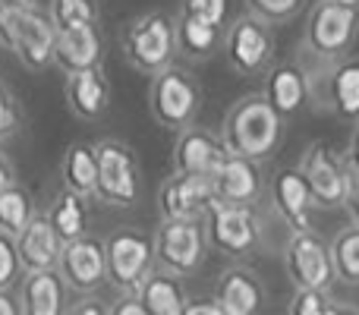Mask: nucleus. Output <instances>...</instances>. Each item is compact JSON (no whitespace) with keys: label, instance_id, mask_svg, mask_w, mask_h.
<instances>
[{"label":"nucleus","instance_id":"f257e3e1","mask_svg":"<svg viewBox=\"0 0 359 315\" xmlns=\"http://www.w3.org/2000/svg\"><path fill=\"white\" fill-rule=\"evenodd\" d=\"M280 136H284V117L274 111L265 92L240 98L221 126V142L227 155L249 161L268 158L280 145Z\"/></svg>","mask_w":359,"mask_h":315},{"label":"nucleus","instance_id":"58836bf2","mask_svg":"<svg viewBox=\"0 0 359 315\" xmlns=\"http://www.w3.org/2000/svg\"><path fill=\"white\" fill-rule=\"evenodd\" d=\"M183 315H227V312H224L215 300H189Z\"/></svg>","mask_w":359,"mask_h":315},{"label":"nucleus","instance_id":"4468645a","mask_svg":"<svg viewBox=\"0 0 359 315\" xmlns=\"http://www.w3.org/2000/svg\"><path fill=\"white\" fill-rule=\"evenodd\" d=\"M215 202V186L211 177H186L174 173L158 189V211L161 221H198V215L208 211Z\"/></svg>","mask_w":359,"mask_h":315},{"label":"nucleus","instance_id":"6ab92c4d","mask_svg":"<svg viewBox=\"0 0 359 315\" xmlns=\"http://www.w3.org/2000/svg\"><path fill=\"white\" fill-rule=\"evenodd\" d=\"M101 60H104V38H101L98 25H73L67 32H57L54 63L67 76L98 69Z\"/></svg>","mask_w":359,"mask_h":315},{"label":"nucleus","instance_id":"0eeeda50","mask_svg":"<svg viewBox=\"0 0 359 315\" xmlns=\"http://www.w3.org/2000/svg\"><path fill=\"white\" fill-rule=\"evenodd\" d=\"M95 158H98L95 199L114 208H130L139 196V164L133 149L120 139H101L95 142Z\"/></svg>","mask_w":359,"mask_h":315},{"label":"nucleus","instance_id":"79ce46f5","mask_svg":"<svg viewBox=\"0 0 359 315\" xmlns=\"http://www.w3.org/2000/svg\"><path fill=\"white\" fill-rule=\"evenodd\" d=\"M0 315H22L19 300L13 297V293H6V290H0Z\"/></svg>","mask_w":359,"mask_h":315},{"label":"nucleus","instance_id":"2f4dec72","mask_svg":"<svg viewBox=\"0 0 359 315\" xmlns=\"http://www.w3.org/2000/svg\"><path fill=\"white\" fill-rule=\"evenodd\" d=\"M303 0H246V10L252 16H259L268 25H280L287 19H293V13L299 10Z\"/></svg>","mask_w":359,"mask_h":315},{"label":"nucleus","instance_id":"c03bdc74","mask_svg":"<svg viewBox=\"0 0 359 315\" xmlns=\"http://www.w3.org/2000/svg\"><path fill=\"white\" fill-rule=\"evenodd\" d=\"M328 315H359V309H353V306H331Z\"/></svg>","mask_w":359,"mask_h":315},{"label":"nucleus","instance_id":"4be33fe9","mask_svg":"<svg viewBox=\"0 0 359 315\" xmlns=\"http://www.w3.org/2000/svg\"><path fill=\"white\" fill-rule=\"evenodd\" d=\"M312 88H309V76L299 63H278L268 69V82H265V98L274 105V111L280 117H293L303 111V105L309 101Z\"/></svg>","mask_w":359,"mask_h":315},{"label":"nucleus","instance_id":"37998d69","mask_svg":"<svg viewBox=\"0 0 359 315\" xmlns=\"http://www.w3.org/2000/svg\"><path fill=\"white\" fill-rule=\"evenodd\" d=\"M350 170H353V177H359V130H356V136H353V145H350Z\"/></svg>","mask_w":359,"mask_h":315},{"label":"nucleus","instance_id":"7ed1b4c3","mask_svg":"<svg viewBox=\"0 0 359 315\" xmlns=\"http://www.w3.org/2000/svg\"><path fill=\"white\" fill-rule=\"evenodd\" d=\"M0 44L13 51L25 69H44L54 63L57 29L32 6L0 4Z\"/></svg>","mask_w":359,"mask_h":315},{"label":"nucleus","instance_id":"4c0bfd02","mask_svg":"<svg viewBox=\"0 0 359 315\" xmlns=\"http://www.w3.org/2000/svg\"><path fill=\"white\" fill-rule=\"evenodd\" d=\"M13 186H19L16 164L10 161V155H6V152H0V192H4V189H13Z\"/></svg>","mask_w":359,"mask_h":315},{"label":"nucleus","instance_id":"f704fd0d","mask_svg":"<svg viewBox=\"0 0 359 315\" xmlns=\"http://www.w3.org/2000/svg\"><path fill=\"white\" fill-rule=\"evenodd\" d=\"M22 272L19 268V255H16V240L6 234H0V290H6V287L16 281V274Z\"/></svg>","mask_w":359,"mask_h":315},{"label":"nucleus","instance_id":"c9c22d12","mask_svg":"<svg viewBox=\"0 0 359 315\" xmlns=\"http://www.w3.org/2000/svg\"><path fill=\"white\" fill-rule=\"evenodd\" d=\"M19 120H22V114H19L16 98H13L10 88L0 82V142H4V139H10L13 133L19 130Z\"/></svg>","mask_w":359,"mask_h":315},{"label":"nucleus","instance_id":"9b49d317","mask_svg":"<svg viewBox=\"0 0 359 315\" xmlns=\"http://www.w3.org/2000/svg\"><path fill=\"white\" fill-rule=\"evenodd\" d=\"M299 173H303L312 199H316V208H337V205H344L356 180L347 161H341L328 145H318V142L306 149L303 161H299Z\"/></svg>","mask_w":359,"mask_h":315},{"label":"nucleus","instance_id":"dca6fc26","mask_svg":"<svg viewBox=\"0 0 359 315\" xmlns=\"http://www.w3.org/2000/svg\"><path fill=\"white\" fill-rule=\"evenodd\" d=\"M211 186H215V202L249 205V208L265 192V180H262L259 164L249 158H233V155H227L217 164V170L211 173Z\"/></svg>","mask_w":359,"mask_h":315},{"label":"nucleus","instance_id":"49530a36","mask_svg":"<svg viewBox=\"0 0 359 315\" xmlns=\"http://www.w3.org/2000/svg\"><path fill=\"white\" fill-rule=\"evenodd\" d=\"M328 4H341V6H353V10H359V0H328Z\"/></svg>","mask_w":359,"mask_h":315},{"label":"nucleus","instance_id":"f3484780","mask_svg":"<svg viewBox=\"0 0 359 315\" xmlns=\"http://www.w3.org/2000/svg\"><path fill=\"white\" fill-rule=\"evenodd\" d=\"M227 158L221 136L205 126H189L180 133L174 145V173H186V177H211L217 164Z\"/></svg>","mask_w":359,"mask_h":315},{"label":"nucleus","instance_id":"a18cd8bd","mask_svg":"<svg viewBox=\"0 0 359 315\" xmlns=\"http://www.w3.org/2000/svg\"><path fill=\"white\" fill-rule=\"evenodd\" d=\"M0 4H10V6H32L35 0H0Z\"/></svg>","mask_w":359,"mask_h":315},{"label":"nucleus","instance_id":"c756f323","mask_svg":"<svg viewBox=\"0 0 359 315\" xmlns=\"http://www.w3.org/2000/svg\"><path fill=\"white\" fill-rule=\"evenodd\" d=\"M331 262H334V274L344 284H359V227L350 224L331 240Z\"/></svg>","mask_w":359,"mask_h":315},{"label":"nucleus","instance_id":"39448f33","mask_svg":"<svg viewBox=\"0 0 359 315\" xmlns=\"http://www.w3.org/2000/svg\"><path fill=\"white\" fill-rule=\"evenodd\" d=\"M149 107L151 117L164 126V130H189L196 126L198 107H202V92H198L196 79L186 69H164L161 76L151 79V92H149Z\"/></svg>","mask_w":359,"mask_h":315},{"label":"nucleus","instance_id":"2eb2a0df","mask_svg":"<svg viewBox=\"0 0 359 315\" xmlns=\"http://www.w3.org/2000/svg\"><path fill=\"white\" fill-rule=\"evenodd\" d=\"M268 196L271 205L287 224H290L293 234H303L312 230V211H316V199H312L309 186H306L299 167H284L271 177L268 183Z\"/></svg>","mask_w":359,"mask_h":315},{"label":"nucleus","instance_id":"e433bc0d","mask_svg":"<svg viewBox=\"0 0 359 315\" xmlns=\"http://www.w3.org/2000/svg\"><path fill=\"white\" fill-rule=\"evenodd\" d=\"M111 315H149V309L139 303L136 293H126V297H120L117 303L111 306Z\"/></svg>","mask_w":359,"mask_h":315},{"label":"nucleus","instance_id":"c85d7f7f","mask_svg":"<svg viewBox=\"0 0 359 315\" xmlns=\"http://www.w3.org/2000/svg\"><path fill=\"white\" fill-rule=\"evenodd\" d=\"M35 202L22 186H13V189L0 192V234L13 236L16 240L32 221H35Z\"/></svg>","mask_w":359,"mask_h":315},{"label":"nucleus","instance_id":"aec40b11","mask_svg":"<svg viewBox=\"0 0 359 315\" xmlns=\"http://www.w3.org/2000/svg\"><path fill=\"white\" fill-rule=\"evenodd\" d=\"M215 303L227 315H259L265 303V287L249 268H227L217 278Z\"/></svg>","mask_w":359,"mask_h":315},{"label":"nucleus","instance_id":"a878e982","mask_svg":"<svg viewBox=\"0 0 359 315\" xmlns=\"http://www.w3.org/2000/svg\"><path fill=\"white\" fill-rule=\"evenodd\" d=\"M63 186L69 192L82 199H95V189H98V158H95V145L76 142L69 145V152L63 155Z\"/></svg>","mask_w":359,"mask_h":315},{"label":"nucleus","instance_id":"9d476101","mask_svg":"<svg viewBox=\"0 0 359 315\" xmlns=\"http://www.w3.org/2000/svg\"><path fill=\"white\" fill-rule=\"evenodd\" d=\"M208 253V236L198 221H161L155 234V262L161 272L186 278L198 272Z\"/></svg>","mask_w":359,"mask_h":315},{"label":"nucleus","instance_id":"20e7f679","mask_svg":"<svg viewBox=\"0 0 359 315\" xmlns=\"http://www.w3.org/2000/svg\"><path fill=\"white\" fill-rule=\"evenodd\" d=\"M359 32V10L328 0H316L306 16V51L312 57L341 63Z\"/></svg>","mask_w":359,"mask_h":315},{"label":"nucleus","instance_id":"ddd939ff","mask_svg":"<svg viewBox=\"0 0 359 315\" xmlns=\"http://www.w3.org/2000/svg\"><path fill=\"white\" fill-rule=\"evenodd\" d=\"M60 272L63 284L76 293H95L107 284V253L104 243L95 240V236H82L63 246L60 255Z\"/></svg>","mask_w":359,"mask_h":315},{"label":"nucleus","instance_id":"a19ab883","mask_svg":"<svg viewBox=\"0 0 359 315\" xmlns=\"http://www.w3.org/2000/svg\"><path fill=\"white\" fill-rule=\"evenodd\" d=\"M344 208H347L350 224H356V227H359V177L353 180V189H350V196H347V202H344Z\"/></svg>","mask_w":359,"mask_h":315},{"label":"nucleus","instance_id":"72a5a7b5","mask_svg":"<svg viewBox=\"0 0 359 315\" xmlns=\"http://www.w3.org/2000/svg\"><path fill=\"white\" fill-rule=\"evenodd\" d=\"M331 300L328 293L322 290H297L290 300V309H287V315H328L331 312Z\"/></svg>","mask_w":359,"mask_h":315},{"label":"nucleus","instance_id":"a211bd4d","mask_svg":"<svg viewBox=\"0 0 359 315\" xmlns=\"http://www.w3.org/2000/svg\"><path fill=\"white\" fill-rule=\"evenodd\" d=\"M16 255H19L22 274L57 272L60 255H63V240L57 236L48 215H35V221L16 236Z\"/></svg>","mask_w":359,"mask_h":315},{"label":"nucleus","instance_id":"cd10ccee","mask_svg":"<svg viewBox=\"0 0 359 315\" xmlns=\"http://www.w3.org/2000/svg\"><path fill=\"white\" fill-rule=\"evenodd\" d=\"M217 38H221V29L202 22V19H192L180 13L177 19V51L186 57V60H208L217 48Z\"/></svg>","mask_w":359,"mask_h":315},{"label":"nucleus","instance_id":"1a4fd4ad","mask_svg":"<svg viewBox=\"0 0 359 315\" xmlns=\"http://www.w3.org/2000/svg\"><path fill=\"white\" fill-rule=\"evenodd\" d=\"M205 236L224 255H249L262 243V221L249 205L211 202L205 211Z\"/></svg>","mask_w":359,"mask_h":315},{"label":"nucleus","instance_id":"5701e85b","mask_svg":"<svg viewBox=\"0 0 359 315\" xmlns=\"http://www.w3.org/2000/svg\"><path fill=\"white\" fill-rule=\"evenodd\" d=\"M19 306L22 315H67V284L60 272L25 274L19 287Z\"/></svg>","mask_w":359,"mask_h":315},{"label":"nucleus","instance_id":"f8f14e48","mask_svg":"<svg viewBox=\"0 0 359 315\" xmlns=\"http://www.w3.org/2000/svg\"><path fill=\"white\" fill-rule=\"evenodd\" d=\"M287 274L297 284V290H322L334 284V262H331V249L316 230H303V234H290L287 243Z\"/></svg>","mask_w":359,"mask_h":315},{"label":"nucleus","instance_id":"ea45409f","mask_svg":"<svg viewBox=\"0 0 359 315\" xmlns=\"http://www.w3.org/2000/svg\"><path fill=\"white\" fill-rule=\"evenodd\" d=\"M67 315H111V309H107L104 303H98V300L86 297V300H79Z\"/></svg>","mask_w":359,"mask_h":315},{"label":"nucleus","instance_id":"412c9836","mask_svg":"<svg viewBox=\"0 0 359 315\" xmlns=\"http://www.w3.org/2000/svg\"><path fill=\"white\" fill-rule=\"evenodd\" d=\"M63 95H67L69 111L79 120H98V117H104V111L111 107V82H107L101 67L67 76Z\"/></svg>","mask_w":359,"mask_h":315},{"label":"nucleus","instance_id":"6e6552de","mask_svg":"<svg viewBox=\"0 0 359 315\" xmlns=\"http://www.w3.org/2000/svg\"><path fill=\"white\" fill-rule=\"evenodd\" d=\"M224 60L233 73L240 76H259L268 69L274 54V38H271V25L262 22L259 16L246 13V16H236L233 22L224 32Z\"/></svg>","mask_w":359,"mask_h":315},{"label":"nucleus","instance_id":"b1692460","mask_svg":"<svg viewBox=\"0 0 359 315\" xmlns=\"http://www.w3.org/2000/svg\"><path fill=\"white\" fill-rule=\"evenodd\" d=\"M325 105L344 120H359V57L331 67L325 82Z\"/></svg>","mask_w":359,"mask_h":315},{"label":"nucleus","instance_id":"473e14b6","mask_svg":"<svg viewBox=\"0 0 359 315\" xmlns=\"http://www.w3.org/2000/svg\"><path fill=\"white\" fill-rule=\"evenodd\" d=\"M227 6H230V0H183L180 13H183V16H192V19H202V22L215 25V29H221L224 19H227Z\"/></svg>","mask_w":359,"mask_h":315},{"label":"nucleus","instance_id":"f03ea898","mask_svg":"<svg viewBox=\"0 0 359 315\" xmlns=\"http://www.w3.org/2000/svg\"><path fill=\"white\" fill-rule=\"evenodd\" d=\"M120 48L136 73L161 76L177 54V19L161 10L142 13L126 25Z\"/></svg>","mask_w":359,"mask_h":315},{"label":"nucleus","instance_id":"393cba45","mask_svg":"<svg viewBox=\"0 0 359 315\" xmlns=\"http://www.w3.org/2000/svg\"><path fill=\"white\" fill-rule=\"evenodd\" d=\"M139 303L149 309V315H183L186 309V290L183 284H180V278H174V274L168 272H151L149 278L142 281V287L136 290Z\"/></svg>","mask_w":359,"mask_h":315},{"label":"nucleus","instance_id":"423d86ee","mask_svg":"<svg viewBox=\"0 0 359 315\" xmlns=\"http://www.w3.org/2000/svg\"><path fill=\"white\" fill-rule=\"evenodd\" d=\"M107 253V281L123 293H136L151 274L155 240L136 227H120L104 240Z\"/></svg>","mask_w":359,"mask_h":315},{"label":"nucleus","instance_id":"7c9ffc66","mask_svg":"<svg viewBox=\"0 0 359 315\" xmlns=\"http://www.w3.org/2000/svg\"><path fill=\"white\" fill-rule=\"evenodd\" d=\"M48 19L57 32L73 25H98V0H50Z\"/></svg>","mask_w":359,"mask_h":315},{"label":"nucleus","instance_id":"bb28decb","mask_svg":"<svg viewBox=\"0 0 359 315\" xmlns=\"http://www.w3.org/2000/svg\"><path fill=\"white\" fill-rule=\"evenodd\" d=\"M48 221L54 224V230L63 240V246L73 240H82V236H88V199L63 189L60 196L50 202Z\"/></svg>","mask_w":359,"mask_h":315}]
</instances>
